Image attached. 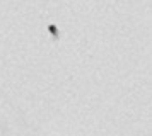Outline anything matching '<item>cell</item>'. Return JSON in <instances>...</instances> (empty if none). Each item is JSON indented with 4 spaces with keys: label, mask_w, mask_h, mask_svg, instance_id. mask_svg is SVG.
Here are the masks:
<instances>
[{
    "label": "cell",
    "mask_w": 152,
    "mask_h": 136,
    "mask_svg": "<svg viewBox=\"0 0 152 136\" xmlns=\"http://www.w3.org/2000/svg\"><path fill=\"white\" fill-rule=\"evenodd\" d=\"M50 31L53 34H56V26H53V24H50Z\"/></svg>",
    "instance_id": "cell-1"
}]
</instances>
